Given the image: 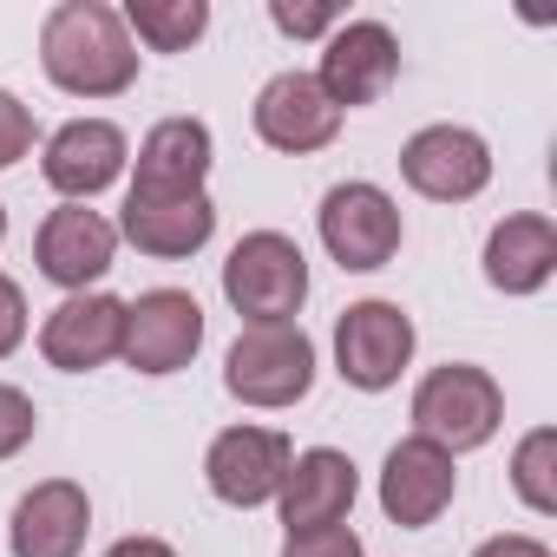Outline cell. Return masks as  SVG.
Listing matches in <instances>:
<instances>
[{
	"label": "cell",
	"instance_id": "cell-1",
	"mask_svg": "<svg viewBox=\"0 0 557 557\" xmlns=\"http://www.w3.org/2000/svg\"><path fill=\"white\" fill-rule=\"evenodd\" d=\"M40 66L73 99H119L138 79V47L106 0H60L40 27Z\"/></svg>",
	"mask_w": 557,
	"mask_h": 557
},
{
	"label": "cell",
	"instance_id": "cell-2",
	"mask_svg": "<svg viewBox=\"0 0 557 557\" xmlns=\"http://www.w3.org/2000/svg\"><path fill=\"white\" fill-rule=\"evenodd\" d=\"M223 387L243 407H296L315 387V342L296 322H256L223 361Z\"/></svg>",
	"mask_w": 557,
	"mask_h": 557
},
{
	"label": "cell",
	"instance_id": "cell-3",
	"mask_svg": "<svg viewBox=\"0 0 557 557\" xmlns=\"http://www.w3.org/2000/svg\"><path fill=\"white\" fill-rule=\"evenodd\" d=\"M505 420V394L485 368H466V361H446L433 368L420 387H413V433L433 440L440 453H472L498 433Z\"/></svg>",
	"mask_w": 557,
	"mask_h": 557
},
{
	"label": "cell",
	"instance_id": "cell-4",
	"mask_svg": "<svg viewBox=\"0 0 557 557\" xmlns=\"http://www.w3.org/2000/svg\"><path fill=\"white\" fill-rule=\"evenodd\" d=\"M223 296H230L236 315H249V329L256 322H289L309 302V256L283 230H256L223 262Z\"/></svg>",
	"mask_w": 557,
	"mask_h": 557
},
{
	"label": "cell",
	"instance_id": "cell-5",
	"mask_svg": "<svg viewBox=\"0 0 557 557\" xmlns=\"http://www.w3.org/2000/svg\"><path fill=\"white\" fill-rule=\"evenodd\" d=\"M407 361H413V322L400 315V302H355L335 322V368L348 387L381 394L400 381Z\"/></svg>",
	"mask_w": 557,
	"mask_h": 557
},
{
	"label": "cell",
	"instance_id": "cell-6",
	"mask_svg": "<svg viewBox=\"0 0 557 557\" xmlns=\"http://www.w3.org/2000/svg\"><path fill=\"white\" fill-rule=\"evenodd\" d=\"M322 243L342 269H387L400 249V210L381 184H335L322 197Z\"/></svg>",
	"mask_w": 557,
	"mask_h": 557
},
{
	"label": "cell",
	"instance_id": "cell-7",
	"mask_svg": "<svg viewBox=\"0 0 557 557\" xmlns=\"http://www.w3.org/2000/svg\"><path fill=\"white\" fill-rule=\"evenodd\" d=\"M203 348V309L184 289H151L138 302H125V342L119 355L138 374H177L190 368V355Z\"/></svg>",
	"mask_w": 557,
	"mask_h": 557
},
{
	"label": "cell",
	"instance_id": "cell-8",
	"mask_svg": "<svg viewBox=\"0 0 557 557\" xmlns=\"http://www.w3.org/2000/svg\"><path fill=\"white\" fill-rule=\"evenodd\" d=\"M394 73H400V40L381 21H342L322 47L315 86L329 92L335 112H348V106H374L394 86Z\"/></svg>",
	"mask_w": 557,
	"mask_h": 557
},
{
	"label": "cell",
	"instance_id": "cell-9",
	"mask_svg": "<svg viewBox=\"0 0 557 557\" xmlns=\"http://www.w3.org/2000/svg\"><path fill=\"white\" fill-rule=\"evenodd\" d=\"M289 440L283 433H269V426H230L210 440V459H203V479L223 505L249 511V505H269L275 492H283L289 479Z\"/></svg>",
	"mask_w": 557,
	"mask_h": 557
},
{
	"label": "cell",
	"instance_id": "cell-10",
	"mask_svg": "<svg viewBox=\"0 0 557 557\" xmlns=\"http://www.w3.org/2000/svg\"><path fill=\"white\" fill-rule=\"evenodd\" d=\"M400 171H407V184H413L420 197H433V203H466V197H479V190L492 184V151H485V138L466 132V125H426V132L407 138Z\"/></svg>",
	"mask_w": 557,
	"mask_h": 557
},
{
	"label": "cell",
	"instance_id": "cell-11",
	"mask_svg": "<svg viewBox=\"0 0 557 557\" xmlns=\"http://www.w3.org/2000/svg\"><path fill=\"white\" fill-rule=\"evenodd\" d=\"M453 485H459V472H453V453H440L433 440H400L394 453H387V466H381V511L400 524V531H426L446 505H453Z\"/></svg>",
	"mask_w": 557,
	"mask_h": 557
},
{
	"label": "cell",
	"instance_id": "cell-12",
	"mask_svg": "<svg viewBox=\"0 0 557 557\" xmlns=\"http://www.w3.org/2000/svg\"><path fill=\"white\" fill-rule=\"evenodd\" d=\"M342 132V112L329 106V92L315 86V73H275L256 92V138L275 151H322Z\"/></svg>",
	"mask_w": 557,
	"mask_h": 557
},
{
	"label": "cell",
	"instance_id": "cell-13",
	"mask_svg": "<svg viewBox=\"0 0 557 557\" xmlns=\"http://www.w3.org/2000/svg\"><path fill=\"white\" fill-rule=\"evenodd\" d=\"M112 249H119V230H112L99 210H86V203L53 210V216L40 223V243H34L40 275H47V283H60V289H73V296L112 269Z\"/></svg>",
	"mask_w": 557,
	"mask_h": 557
},
{
	"label": "cell",
	"instance_id": "cell-14",
	"mask_svg": "<svg viewBox=\"0 0 557 557\" xmlns=\"http://www.w3.org/2000/svg\"><path fill=\"white\" fill-rule=\"evenodd\" d=\"M355 485H361V479H355V459L335 453V446H315V453L289 459V479H283V492H275L289 537H309V531L342 524L348 505H355Z\"/></svg>",
	"mask_w": 557,
	"mask_h": 557
},
{
	"label": "cell",
	"instance_id": "cell-15",
	"mask_svg": "<svg viewBox=\"0 0 557 557\" xmlns=\"http://www.w3.org/2000/svg\"><path fill=\"white\" fill-rule=\"evenodd\" d=\"M119 342H125V302L119 296H66L40 329V355L60 374L106 368L119 355Z\"/></svg>",
	"mask_w": 557,
	"mask_h": 557
},
{
	"label": "cell",
	"instance_id": "cell-16",
	"mask_svg": "<svg viewBox=\"0 0 557 557\" xmlns=\"http://www.w3.org/2000/svg\"><path fill=\"white\" fill-rule=\"evenodd\" d=\"M125 132L119 125H106V119H73V125H60L53 138H47V158H40V171H47V184L60 190V197H99L106 184H119V171H125Z\"/></svg>",
	"mask_w": 557,
	"mask_h": 557
},
{
	"label": "cell",
	"instance_id": "cell-17",
	"mask_svg": "<svg viewBox=\"0 0 557 557\" xmlns=\"http://www.w3.org/2000/svg\"><path fill=\"white\" fill-rule=\"evenodd\" d=\"M86 531H92V505L73 479H47L34 485L21 505H14V557H79L86 550Z\"/></svg>",
	"mask_w": 557,
	"mask_h": 557
},
{
	"label": "cell",
	"instance_id": "cell-18",
	"mask_svg": "<svg viewBox=\"0 0 557 557\" xmlns=\"http://www.w3.org/2000/svg\"><path fill=\"white\" fill-rule=\"evenodd\" d=\"M203 177H210V132L197 119H164L138 145L132 197H203Z\"/></svg>",
	"mask_w": 557,
	"mask_h": 557
},
{
	"label": "cell",
	"instance_id": "cell-19",
	"mask_svg": "<svg viewBox=\"0 0 557 557\" xmlns=\"http://www.w3.org/2000/svg\"><path fill=\"white\" fill-rule=\"evenodd\" d=\"M216 230V203L210 197H125V216H119V236L138 243L145 256H197Z\"/></svg>",
	"mask_w": 557,
	"mask_h": 557
},
{
	"label": "cell",
	"instance_id": "cell-20",
	"mask_svg": "<svg viewBox=\"0 0 557 557\" xmlns=\"http://www.w3.org/2000/svg\"><path fill=\"white\" fill-rule=\"evenodd\" d=\"M557 269V223L550 216H505L485 236V283L498 296H537Z\"/></svg>",
	"mask_w": 557,
	"mask_h": 557
},
{
	"label": "cell",
	"instance_id": "cell-21",
	"mask_svg": "<svg viewBox=\"0 0 557 557\" xmlns=\"http://www.w3.org/2000/svg\"><path fill=\"white\" fill-rule=\"evenodd\" d=\"M119 21H125L151 53H184V47L210 27V8H203V0H132Z\"/></svg>",
	"mask_w": 557,
	"mask_h": 557
},
{
	"label": "cell",
	"instance_id": "cell-22",
	"mask_svg": "<svg viewBox=\"0 0 557 557\" xmlns=\"http://www.w3.org/2000/svg\"><path fill=\"white\" fill-rule=\"evenodd\" d=\"M511 485H518V498H524L537 518L557 511V433H550V426H537V433L518 440V453H511Z\"/></svg>",
	"mask_w": 557,
	"mask_h": 557
},
{
	"label": "cell",
	"instance_id": "cell-23",
	"mask_svg": "<svg viewBox=\"0 0 557 557\" xmlns=\"http://www.w3.org/2000/svg\"><path fill=\"white\" fill-rule=\"evenodd\" d=\"M269 21L283 27L289 40H322L342 27V8H329V0H315V8H296V0H269Z\"/></svg>",
	"mask_w": 557,
	"mask_h": 557
},
{
	"label": "cell",
	"instance_id": "cell-24",
	"mask_svg": "<svg viewBox=\"0 0 557 557\" xmlns=\"http://www.w3.org/2000/svg\"><path fill=\"white\" fill-rule=\"evenodd\" d=\"M34 426H40L34 400H27L21 387H0V459H14V453L34 440Z\"/></svg>",
	"mask_w": 557,
	"mask_h": 557
},
{
	"label": "cell",
	"instance_id": "cell-25",
	"mask_svg": "<svg viewBox=\"0 0 557 557\" xmlns=\"http://www.w3.org/2000/svg\"><path fill=\"white\" fill-rule=\"evenodd\" d=\"M27 151H34V112L14 92H0V171L21 164Z\"/></svg>",
	"mask_w": 557,
	"mask_h": 557
},
{
	"label": "cell",
	"instance_id": "cell-26",
	"mask_svg": "<svg viewBox=\"0 0 557 557\" xmlns=\"http://www.w3.org/2000/svg\"><path fill=\"white\" fill-rule=\"evenodd\" d=\"M283 557H361V537L348 524H329V531H309V537H289Z\"/></svg>",
	"mask_w": 557,
	"mask_h": 557
},
{
	"label": "cell",
	"instance_id": "cell-27",
	"mask_svg": "<svg viewBox=\"0 0 557 557\" xmlns=\"http://www.w3.org/2000/svg\"><path fill=\"white\" fill-rule=\"evenodd\" d=\"M21 342H27V296H21V283L0 275V361H8Z\"/></svg>",
	"mask_w": 557,
	"mask_h": 557
},
{
	"label": "cell",
	"instance_id": "cell-28",
	"mask_svg": "<svg viewBox=\"0 0 557 557\" xmlns=\"http://www.w3.org/2000/svg\"><path fill=\"white\" fill-rule=\"evenodd\" d=\"M472 557H550V544H537V537H485Z\"/></svg>",
	"mask_w": 557,
	"mask_h": 557
},
{
	"label": "cell",
	"instance_id": "cell-29",
	"mask_svg": "<svg viewBox=\"0 0 557 557\" xmlns=\"http://www.w3.org/2000/svg\"><path fill=\"white\" fill-rule=\"evenodd\" d=\"M106 557H177L171 544H158V537H119Z\"/></svg>",
	"mask_w": 557,
	"mask_h": 557
},
{
	"label": "cell",
	"instance_id": "cell-30",
	"mask_svg": "<svg viewBox=\"0 0 557 557\" xmlns=\"http://www.w3.org/2000/svg\"><path fill=\"white\" fill-rule=\"evenodd\" d=\"M0 243H8V210H0Z\"/></svg>",
	"mask_w": 557,
	"mask_h": 557
}]
</instances>
